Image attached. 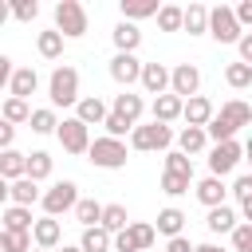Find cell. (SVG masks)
Segmentation results:
<instances>
[{
  "label": "cell",
  "instance_id": "6da1fadb",
  "mask_svg": "<svg viewBox=\"0 0 252 252\" xmlns=\"http://www.w3.org/2000/svg\"><path fill=\"white\" fill-rule=\"evenodd\" d=\"M47 98H51V110L55 106H75L79 102V71L71 63H59L47 79Z\"/></svg>",
  "mask_w": 252,
  "mask_h": 252
},
{
  "label": "cell",
  "instance_id": "7a4b0ae2",
  "mask_svg": "<svg viewBox=\"0 0 252 252\" xmlns=\"http://www.w3.org/2000/svg\"><path fill=\"white\" fill-rule=\"evenodd\" d=\"M130 150H138V154H154V150H169L173 146V126H161V122H138L130 134Z\"/></svg>",
  "mask_w": 252,
  "mask_h": 252
},
{
  "label": "cell",
  "instance_id": "3957f363",
  "mask_svg": "<svg viewBox=\"0 0 252 252\" xmlns=\"http://www.w3.org/2000/svg\"><path fill=\"white\" fill-rule=\"evenodd\" d=\"M87 28H91V20H87V8L79 0H59L55 4V32L63 39H79V35H87Z\"/></svg>",
  "mask_w": 252,
  "mask_h": 252
},
{
  "label": "cell",
  "instance_id": "277c9868",
  "mask_svg": "<svg viewBox=\"0 0 252 252\" xmlns=\"http://www.w3.org/2000/svg\"><path fill=\"white\" fill-rule=\"evenodd\" d=\"M126 142H118V138H94L91 146H87V158H91V165L94 169H122L126 165Z\"/></svg>",
  "mask_w": 252,
  "mask_h": 252
},
{
  "label": "cell",
  "instance_id": "5b68a950",
  "mask_svg": "<svg viewBox=\"0 0 252 252\" xmlns=\"http://www.w3.org/2000/svg\"><path fill=\"white\" fill-rule=\"evenodd\" d=\"M154 240H158L154 224H146V220H130L122 232L110 236V248H114V252H146V248H154Z\"/></svg>",
  "mask_w": 252,
  "mask_h": 252
},
{
  "label": "cell",
  "instance_id": "8992f818",
  "mask_svg": "<svg viewBox=\"0 0 252 252\" xmlns=\"http://www.w3.org/2000/svg\"><path fill=\"white\" fill-rule=\"evenodd\" d=\"M75 201H79V185L75 181H55L51 189H43L39 193V205H43V217H63V213H71L75 209Z\"/></svg>",
  "mask_w": 252,
  "mask_h": 252
},
{
  "label": "cell",
  "instance_id": "52a82bcc",
  "mask_svg": "<svg viewBox=\"0 0 252 252\" xmlns=\"http://www.w3.org/2000/svg\"><path fill=\"white\" fill-rule=\"evenodd\" d=\"M240 161H244V146H240L236 138H232V142H217V146L209 150V177H220V181H224Z\"/></svg>",
  "mask_w": 252,
  "mask_h": 252
},
{
  "label": "cell",
  "instance_id": "ba28073f",
  "mask_svg": "<svg viewBox=\"0 0 252 252\" xmlns=\"http://www.w3.org/2000/svg\"><path fill=\"white\" fill-rule=\"evenodd\" d=\"M205 32H209L217 43H236V39H240V28H236V20H232V8H228V4L209 8V24H205Z\"/></svg>",
  "mask_w": 252,
  "mask_h": 252
},
{
  "label": "cell",
  "instance_id": "9c48e42d",
  "mask_svg": "<svg viewBox=\"0 0 252 252\" xmlns=\"http://www.w3.org/2000/svg\"><path fill=\"white\" fill-rule=\"evenodd\" d=\"M201 91V71L193 67V63H177V67H169V94L173 98H193Z\"/></svg>",
  "mask_w": 252,
  "mask_h": 252
},
{
  "label": "cell",
  "instance_id": "30bf717a",
  "mask_svg": "<svg viewBox=\"0 0 252 252\" xmlns=\"http://www.w3.org/2000/svg\"><path fill=\"white\" fill-rule=\"evenodd\" d=\"M55 138H59V146H63L67 154H87V146H91V130H87L79 118H63V122L55 126Z\"/></svg>",
  "mask_w": 252,
  "mask_h": 252
},
{
  "label": "cell",
  "instance_id": "8fae6325",
  "mask_svg": "<svg viewBox=\"0 0 252 252\" xmlns=\"http://www.w3.org/2000/svg\"><path fill=\"white\" fill-rule=\"evenodd\" d=\"M106 110H110V114H118L122 122L138 126V122H142V114H146V98H142V94H134V91H122V94H114V102H110Z\"/></svg>",
  "mask_w": 252,
  "mask_h": 252
},
{
  "label": "cell",
  "instance_id": "7c38bea8",
  "mask_svg": "<svg viewBox=\"0 0 252 252\" xmlns=\"http://www.w3.org/2000/svg\"><path fill=\"white\" fill-rule=\"evenodd\" d=\"M59 240H63V224H59L55 217H39V220H32V244H35V248L55 252Z\"/></svg>",
  "mask_w": 252,
  "mask_h": 252
},
{
  "label": "cell",
  "instance_id": "4fadbf2b",
  "mask_svg": "<svg viewBox=\"0 0 252 252\" xmlns=\"http://www.w3.org/2000/svg\"><path fill=\"white\" fill-rule=\"evenodd\" d=\"M138 75H142V59H138V55H118V51H114V59H110V79H114L122 91H130V87L138 83Z\"/></svg>",
  "mask_w": 252,
  "mask_h": 252
},
{
  "label": "cell",
  "instance_id": "5bb4252c",
  "mask_svg": "<svg viewBox=\"0 0 252 252\" xmlns=\"http://www.w3.org/2000/svg\"><path fill=\"white\" fill-rule=\"evenodd\" d=\"M39 91V75L35 67H12V79H8V98H32Z\"/></svg>",
  "mask_w": 252,
  "mask_h": 252
},
{
  "label": "cell",
  "instance_id": "9a60e30c",
  "mask_svg": "<svg viewBox=\"0 0 252 252\" xmlns=\"http://www.w3.org/2000/svg\"><path fill=\"white\" fill-rule=\"evenodd\" d=\"M138 83H142V91L146 94H165L169 91V67L165 63H142V75H138Z\"/></svg>",
  "mask_w": 252,
  "mask_h": 252
},
{
  "label": "cell",
  "instance_id": "2e32d148",
  "mask_svg": "<svg viewBox=\"0 0 252 252\" xmlns=\"http://www.w3.org/2000/svg\"><path fill=\"white\" fill-rule=\"evenodd\" d=\"M71 118H79L87 130L91 126H102V118H106V102L98 98V94H79V102H75V114Z\"/></svg>",
  "mask_w": 252,
  "mask_h": 252
},
{
  "label": "cell",
  "instance_id": "e0dca14e",
  "mask_svg": "<svg viewBox=\"0 0 252 252\" xmlns=\"http://www.w3.org/2000/svg\"><path fill=\"white\" fill-rule=\"evenodd\" d=\"M110 39H114L118 55H134V51L142 47V32H138V24H126V20H118V24H114Z\"/></svg>",
  "mask_w": 252,
  "mask_h": 252
},
{
  "label": "cell",
  "instance_id": "ac0fdd59",
  "mask_svg": "<svg viewBox=\"0 0 252 252\" xmlns=\"http://www.w3.org/2000/svg\"><path fill=\"white\" fill-rule=\"evenodd\" d=\"M213 110H217V106H213L205 94H193V98L181 102V118H185L189 126H201V130H205V122L213 118Z\"/></svg>",
  "mask_w": 252,
  "mask_h": 252
},
{
  "label": "cell",
  "instance_id": "d6986e66",
  "mask_svg": "<svg viewBox=\"0 0 252 252\" xmlns=\"http://www.w3.org/2000/svg\"><path fill=\"white\" fill-rule=\"evenodd\" d=\"M173 142H177V154H185L189 161H193V154H201V150L209 146V138H205L201 126H181V130L173 134Z\"/></svg>",
  "mask_w": 252,
  "mask_h": 252
},
{
  "label": "cell",
  "instance_id": "ffe728a7",
  "mask_svg": "<svg viewBox=\"0 0 252 252\" xmlns=\"http://www.w3.org/2000/svg\"><path fill=\"white\" fill-rule=\"evenodd\" d=\"M185 220H189V217H185L177 205H165V209L158 213V224H154V232H161L165 240H169V236H185Z\"/></svg>",
  "mask_w": 252,
  "mask_h": 252
},
{
  "label": "cell",
  "instance_id": "44dd1931",
  "mask_svg": "<svg viewBox=\"0 0 252 252\" xmlns=\"http://www.w3.org/2000/svg\"><path fill=\"white\" fill-rule=\"evenodd\" d=\"M193 193H197V201H201L205 209H217V205H224V197H228V189H224L220 177H205V181H197Z\"/></svg>",
  "mask_w": 252,
  "mask_h": 252
},
{
  "label": "cell",
  "instance_id": "7402d4cb",
  "mask_svg": "<svg viewBox=\"0 0 252 252\" xmlns=\"http://www.w3.org/2000/svg\"><path fill=\"white\" fill-rule=\"evenodd\" d=\"M217 114H220V118H224V122H228V126H232L236 134H240V130H244L248 122H252V106H248L244 98H228V102H224V106H220Z\"/></svg>",
  "mask_w": 252,
  "mask_h": 252
},
{
  "label": "cell",
  "instance_id": "603a6c76",
  "mask_svg": "<svg viewBox=\"0 0 252 252\" xmlns=\"http://www.w3.org/2000/svg\"><path fill=\"white\" fill-rule=\"evenodd\" d=\"M8 201L20 205V209H32L39 201V185L28 181V177H16V181H8Z\"/></svg>",
  "mask_w": 252,
  "mask_h": 252
},
{
  "label": "cell",
  "instance_id": "cb8c5ba5",
  "mask_svg": "<svg viewBox=\"0 0 252 252\" xmlns=\"http://www.w3.org/2000/svg\"><path fill=\"white\" fill-rule=\"evenodd\" d=\"M0 232H32V209H20V205H8L0 213Z\"/></svg>",
  "mask_w": 252,
  "mask_h": 252
},
{
  "label": "cell",
  "instance_id": "d4e9b609",
  "mask_svg": "<svg viewBox=\"0 0 252 252\" xmlns=\"http://www.w3.org/2000/svg\"><path fill=\"white\" fill-rule=\"evenodd\" d=\"M205 224H209V232H232L236 224H240V217H236V209L224 201V205H217V209H209V217H205Z\"/></svg>",
  "mask_w": 252,
  "mask_h": 252
},
{
  "label": "cell",
  "instance_id": "484cf974",
  "mask_svg": "<svg viewBox=\"0 0 252 252\" xmlns=\"http://www.w3.org/2000/svg\"><path fill=\"white\" fill-rule=\"evenodd\" d=\"M150 114H154V122L169 126V122H177V118H181V98H173V94L165 91V94H158V98H154Z\"/></svg>",
  "mask_w": 252,
  "mask_h": 252
},
{
  "label": "cell",
  "instance_id": "4316f807",
  "mask_svg": "<svg viewBox=\"0 0 252 252\" xmlns=\"http://www.w3.org/2000/svg\"><path fill=\"white\" fill-rule=\"evenodd\" d=\"M24 177L28 181H43V177H51V154L47 150H32L28 158H24Z\"/></svg>",
  "mask_w": 252,
  "mask_h": 252
},
{
  "label": "cell",
  "instance_id": "83f0119b",
  "mask_svg": "<svg viewBox=\"0 0 252 252\" xmlns=\"http://www.w3.org/2000/svg\"><path fill=\"white\" fill-rule=\"evenodd\" d=\"M118 8H122V20L126 24H138V20L158 16V0H118Z\"/></svg>",
  "mask_w": 252,
  "mask_h": 252
},
{
  "label": "cell",
  "instance_id": "f1b7e54d",
  "mask_svg": "<svg viewBox=\"0 0 252 252\" xmlns=\"http://www.w3.org/2000/svg\"><path fill=\"white\" fill-rule=\"evenodd\" d=\"M205 24H209V8H205V4H189V8H181V32H189V35H205Z\"/></svg>",
  "mask_w": 252,
  "mask_h": 252
},
{
  "label": "cell",
  "instance_id": "f546056e",
  "mask_svg": "<svg viewBox=\"0 0 252 252\" xmlns=\"http://www.w3.org/2000/svg\"><path fill=\"white\" fill-rule=\"evenodd\" d=\"M126 224H130L126 205H102V217H98V228H102V232H110V236H114V232H122Z\"/></svg>",
  "mask_w": 252,
  "mask_h": 252
},
{
  "label": "cell",
  "instance_id": "4dcf8cb0",
  "mask_svg": "<svg viewBox=\"0 0 252 252\" xmlns=\"http://www.w3.org/2000/svg\"><path fill=\"white\" fill-rule=\"evenodd\" d=\"M63 43H67V39H63V35H59L55 28H51V32H39V35H35V51H39L43 59H63Z\"/></svg>",
  "mask_w": 252,
  "mask_h": 252
},
{
  "label": "cell",
  "instance_id": "1f68e13d",
  "mask_svg": "<svg viewBox=\"0 0 252 252\" xmlns=\"http://www.w3.org/2000/svg\"><path fill=\"white\" fill-rule=\"evenodd\" d=\"M71 213H75V220H79L83 228H94V224H98V217H102V205H98L94 197H79Z\"/></svg>",
  "mask_w": 252,
  "mask_h": 252
},
{
  "label": "cell",
  "instance_id": "d6a6232c",
  "mask_svg": "<svg viewBox=\"0 0 252 252\" xmlns=\"http://www.w3.org/2000/svg\"><path fill=\"white\" fill-rule=\"evenodd\" d=\"M24 158H28V154H20L16 146H12V150H0V177H4V181L24 177Z\"/></svg>",
  "mask_w": 252,
  "mask_h": 252
},
{
  "label": "cell",
  "instance_id": "836d02e7",
  "mask_svg": "<svg viewBox=\"0 0 252 252\" xmlns=\"http://www.w3.org/2000/svg\"><path fill=\"white\" fill-rule=\"evenodd\" d=\"M75 248L79 252H110V232H102L98 224L94 228H83V236H79Z\"/></svg>",
  "mask_w": 252,
  "mask_h": 252
},
{
  "label": "cell",
  "instance_id": "e575fe53",
  "mask_svg": "<svg viewBox=\"0 0 252 252\" xmlns=\"http://www.w3.org/2000/svg\"><path fill=\"white\" fill-rule=\"evenodd\" d=\"M28 114H32V106H28L24 98H4V102H0V118H4L8 126H20V122H28Z\"/></svg>",
  "mask_w": 252,
  "mask_h": 252
},
{
  "label": "cell",
  "instance_id": "d590c367",
  "mask_svg": "<svg viewBox=\"0 0 252 252\" xmlns=\"http://www.w3.org/2000/svg\"><path fill=\"white\" fill-rule=\"evenodd\" d=\"M28 126H32V134H55L59 118H55V110H51V106H39V110H32V114H28Z\"/></svg>",
  "mask_w": 252,
  "mask_h": 252
},
{
  "label": "cell",
  "instance_id": "8d00e7d4",
  "mask_svg": "<svg viewBox=\"0 0 252 252\" xmlns=\"http://www.w3.org/2000/svg\"><path fill=\"white\" fill-rule=\"evenodd\" d=\"M224 83H228L232 91L252 87V67H248V63H228V67H224Z\"/></svg>",
  "mask_w": 252,
  "mask_h": 252
},
{
  "label": "cell",
  "instance_id": "74e56055",
  "mask_svg": "<svg viewBox=\"0 0 252 252\" xmlns=\"http://www.w3.org/2000/svg\"><path fill=\"white\" fill-rule=\"evenodd\" d=\"M158 28L161 32H181V8L177 4H158Z\"/></svg>",
  "mask_w": 252,
  "mask_h": 252
},
{
  "label": "cell",
  "instance_id": "f35d334b",
  "mask_svg": "<svg viewBox=\"0 0 252 252\" xmlns=\"http://www.w3.org/2000/svg\"><path fill=\"white\" fill-rule=\"evenodd\" d=\"M165 173H177V177H189L193 181V161L177 150H165Z\"/></svg>",
  "mask_w": 252,
  "mask_h": 252
},
{
  "label": "cell",
  "instance_id": "ab89813d",
  "mask_svg": "<svg viewBox=\"0 0 252 252\" xmlns=\"http://www.w3.org/2000/svg\"><path fill=\"white\" fill-rule=\"evenodd\" d=\"M8 16H16L20 24H32L39 16V4L35 0H8Z\"/></svg>",
  "mask_w": 252,
  "mask_h": 252
},
{
  "label": "cell",
  "instance_id": "60d3db41",
  "mask_svg": "<svg viewBox=\"0 0 252 252\" xmlns=\"http://www.w3.org/2000/svg\"><path fill=\"white\" fill-rule=\"evenodd\" d=\"M193 189V181L189 177H177V173H161V193L165 197H185Z\"/></svg>",
  "mask_w": 252,
  "mask_h": 252
},
{
  "label": "cell",
  "instance_id": "b9f144b4",
  "mask_svg": "<svg viewBox=\"0 0 252 252\" xmlns=\"http://www.w3.org/2000/svg\"><path fill=\"white\" fill-rule=\"evenodd\" d=\"M0 252H32V232H0Z\"/></svg>",
  "mask_w": 252,
  "mask_h": 252
},
{
  "label": "cell",
  "instance_id": "7bdbcfd3",
  "mask_svg": "<svg viewBox=\"0 0 252 252\" xmlns=\"http://www.w3.org/2000/svg\"><path fill=\"white\" fill-rule=\"evenodd\" d=\"M102 130H106V138H118V142H126V134H130L134 126H130V122H122L118 114H110V110H106V118H102Z\"/></svg>",
  "mask_w": 252,
  "mask_h": 252
},
{
  "label": "cell",
  "instance_id": "ee69618b",
  "mask_svg": "<svg viewBox=\"0 0 252 252\" xmlns=\"http://www.w3.org/2000/svg\"><path fill=\"white\" fill-rule=\"evenodd\" d=\"M228 236H232V248H228V252H252V224H244V220H240Z\"/></svg>",
  "mask_w": 252,
  "mask_h": 252
},
{
  "label": "cell",
  "instance_id": "f6af8a7d",
  "mask_svg": "<svg viewBox=\"0 0 252 252\" xmlns=\"http://www.w3.org/2000/svg\"><path fill=\"white\" fill-rule=\"evenodd\" d=\"M232 197H236V201H252V177H248V173H240V177L232 181Z\"/></svg>",
  "mask_w": 252,
  "mask_h": 252
},
{
  "label": "cell",
  "instance_id": "bcb514c9",
  "mask_svg": "<svg viewBox=\"0 0 252 252\" xmlns=\"http://www.w3.org/2000/svg\"><path fill=\"white\" fill-rule=\"evenodd\" d=\"M236 51H240V59H236V63H248V67H252V32H240Z\"/></svg>",
  "mask_w": 252,
  "mask_h": 252
},
{
  "label": "cell",
  "instance_id": "7dc6e473",
  "mask_svg": "<svg viewBox=\"0 0 252 252\" xmlns=\"http://www.w3.org/2000/svg\"><path fill=\"white\" fill-rule=\"evenodd\" d=\"M165 252H193V240L189 236H169L165 240Z\"/></svg>",
  "mask_w": 252,
  "mask_h": 252
},
{
  "label": "cell",
  "instance_id": "c3c4849f",
  "mask_svg": "<svg viewBox=\"0 0 252 252\" xmlns=\"http://www.w3.org/2000/svg\"><path fill=\"white\" fill-rule=\"evenodd\" d=\"M12 142H16V126H8L0 118V150H12Z\"/></svg>",
  "mask_w": 252,
  "mask_h": 252
},
{
  "label": "cell",
  "instance_id": "681fc988",
  "mask_svg": "<svg viewBox=\"0 0 252 252\" xmlns=\"http://www.w3.org/2000/svg\"><path fill=\"white\" fill-rule=\"evenodd\" d=\"M8 79H12V59H8V55H0V91L8 87Z\"/></svg>",
  "mask_w": 252,
  "mask_h": 252
},
{
  "label": "cell",
  "instance_id": "f907efd6",
  "mask_svg": "<svg viewBox=\"0 0 252 252\" xmlns=\"http://www.w3.org/2000/svg\"><path fill=\"white\" fill-rule=\"evenodd\" d=\"M193 252H228V248H220V244H193Z\"/></svg>",
  "mask_w": 252,
  "mask_h": 252
},
{
  "label": "cell",
  "instance_id": "816d5d0a",
  "mask_svg": "<svg viewBox=\"0 0 252 252\" xmlns=\"http://www.w3.org/2000/svg\"><path fill=\"white\" fill-rule=\"evenodd\" d=\"M8 24V0H0V28Z\"/></svg>",
  "mask_w": 252,
  "mask_h": 252
},
{
  "label": "cell",
  "instance_id": "f5cc1de1",
  "mask_svg": "<svg viewBox=\"0 0 252 252\" xmlns=\"http://www.w3.org/2000/svg\"><path fill=\"white\" fill-rule=\"evenodd\" d=\"M0 205H8V181L0 177Z\"/></svg>",
  "mask_w": 252,
  "mask_h": 252
},
{
  "label": "cell",
  "instance_id": "db71d44e",
  "mask_svg": "<svg viewBox=\"0 0 252 252\" xmlns=\"http://www.w3.org/2000/svg\"><path fill=\"white\" fill-rule=\"evenodd\" d=\"M55 252H79V248H75V244H63V248H55Z\"/></svg>",
  "mask_w": 252,
  "mask_h": 252
},
{
  "label": "cell",
  "instance_id": "11a10c76",
  "mask_svg": "<svg viewBox=\"0 0 252 252\" xmlns=\"http://www.w3.org/2000/svg\"><path fill=\"white\" fill-rule=\"evenodd\" d=\"M32 252H43V248H32Z\"/></svg>",
  "mask_w": 252,
  "mask_h": 252
}]
</instances>
